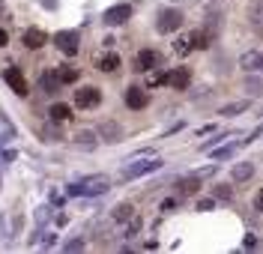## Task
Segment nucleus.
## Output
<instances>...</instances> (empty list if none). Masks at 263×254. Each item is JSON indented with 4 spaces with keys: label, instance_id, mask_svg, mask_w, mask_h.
I'll list each match as a JSON object with an SVG mask.
<instances>
[{
    "label": "nucleus",
    "instance_id": "obj_1",
    "mask_svg": "<svg viewBox=\"0 0 263 254\" xmlns=\"http://www.w3.org/2000/svg\"><path fill=\"white\" fill-rule=\"evenodd\" d=\"M111 188V177H105V173H93V177H87L84 183L78 186H69V194H105Z\"/></svg>",
    "mask_w": 263,
    "mask_h": 254
},
{
    "label": "nucleus",
    "instance_id": "obj_2",
    "mask_svg": "<svg viewBox=\"0 0 263 254\" xmlns=\"http://www.w3.org/2000/svg\"><path fill=\"white\" fill-rule=\"evenodd\" d=\"M182 12L180 9H162L159 12V18H156V30L159 33H174V30H180L182 27Z\"/></svg>",
    "mask_w": 263,
    "mask_h": 254
},
{
    "label": "nucleus",
    "instance_id": "obj_3",
    "mask_svg": "<svg viewBox=\"0 0 263 254\" xmlns=\"http://www.w3.org/2000/svg\"><path fill=\"white\" fill-rule=\"evenodd\" d=\"M102 105V90L99 87H81L78 93H75V108H84V111H93Z\"/></svg>",
    "mask_w": 263,
    "mask_h": 254
},
{
    "label": "nucleus",
    "instance_id": "obj_4",
    "mask_svg": "<svg viewBox=\"0 0 263 254\" xmlns=\"http://www.w3.org/2000/svg\"><path fill=\"white\" fill-rule=\"evenodd\" d=\"M164 63V57L159 54V51H153V48H144L138 57H135V69L138 72H153V69H162Z\"/></svg>",
    "mask_w": 263,
    "mask_h": 254
},
{
    "label": "nucleus",
    "instance_id": "obj_5",
    "mask_svg": "<svg viewBox=\"0 0 263 254\" xmlns=\"http://www.w3.org/2000/svg\"><path fill=\"white\" fill-rule=\"evenodd\" d=\"M3 81L9 84V90H12L15 96H27V93H30L27 78H24V75H21V69H15V66H9L6 72H3Z\"/></svg>",
    "mask_w": 263,
    "mask_h": 254
},
{
    "label": "nucleus",
    "instance_id": "obj_6",
    "mask_svg": "<svg viewBox=\"0 0 263 254\" xmlns=\"http://www.w3.org/2000/svg\"><path fill=\"white\" fill-rule=\"evenodd\" d=\"M162 168V159H147V162H135V165H129V168H123V177L126 180H135V177H144V173H153V170Z\"/></svg>",
    "mask_w": 263,
    "mask_h": 254
},
{
    "label": "nucleus",
    "instance_id": "obj_7",
    "mask_svg": "<svg viewBox=\"0 0 263 254\" xmlns=\"http://www.w3.org/2000/svg\"><path fill=\"white\" fill-rule=\"evenodd\" d=\"M99 141H105V144H117L120 138H123V126L117 123V120H102L96 129Z\"/></svg>",
    "mask_w": 263,
    "mask_h": 254
},
{
    "label": "nucleus",
    "instance_id": "obj_8",
    "mask_svg": "<svg viewBox=\"0 0 263 254\" xmlns=\"http://www.w3.org/2000/svg\"><path fill=\"white\" fill-rule=\"evenodd\" d=\"M129 18H132V6L129 3H117V6H111V9L105 12L102 21H105L108 27H120V24H126Z\"/></svg>",
    "mask_w": 263,
    "mask_h": 254
},
{
    "label": "nucleus",
    "instance_id": "obj_9",
    "mask_svg": "<svg viewBox=\"0 0 263 254\" xmlns=\"http://www.w3.org/2000/svg\"><path fill=\"white\" fill-rule=\"evenodd\" d=\"M54 45L69 54V57H75L78 54V33L75 30H60V33H54Z\"/></svg>",
    "mask_w": 263,
    "mask_h": 254
},
{
    "label": "nucleus",
    "instance_id": "obj_10",
    "mask_svg": "<svg viewBox=\"0 0 263 254\" xmlns=\"http://www.w3.org/2000/svg\"><path fill=\"white\" fill-rule=\"evenodd\" d=\"M126 105H129L132 111H141V108H147V105H149L147 90H141V87H129V90H126Z\"/></svg>",
    "mask_w": 263,
    "mask_h": 254
},
{
    "label": "nucleus",
    "instance_id": "obj_11",
    "mask_svg": "<svg viewBox=\"0 0 263 254\" xmlns=\"http://www.w3.org/2000/svg\"><path fill=\"white\" fill-rule=\"evenodd\" d=\"M45 42H48V33H45V30H39V27H30V30H24V45H27L30 51L45 48Z\"/></svg>",
    "mask_w": 263,
    "mask_h": 254
},
{
    "label": "nucleus",
    "instance_id": "obj_12",
    "mask_svg": "<svg viewBox=\"0 0 263 254\" xmlns=\"http://www.w3.org/2000/svg\"><path fill=\"white\" fill-rule=\"evenodd\" d=\"M192 81V75H189V69H171L167 75H164V84H171L174 90H185Z\"/></svg>",
    "mask_w": 263,
    "mask_h": 254
},
{
    "label": "nucleus",
    "instance_id": "obj_13",
    "mask_svg": "<svg viewBox=\"0 0 263 254\" xmlns=\"http://www.w3.org/2000/svg\"><path fill=\"white\" fill-rule=\"evenodd\" d=\"M251 177H254V165L251 162H236L233 170H230V180L233 183H248Z\"/></svg>",
    "mask_w": 263,
    "mask_h": 254
},
{
    "label": "nucleus",
    "instance_id": "obj_14",
    "mask_svg": "<svg viewBox=\"0 0 263 254\" xmlns=\"http://www.w3.org/2000/svg\"><path fill=\"white\" fill-rule=\"evenodd\" d=\"M120 66H123V60H120V54H114V51H108V54H102V57H99V69H102V72H108V75L120 72Z\"/></svg>",
    "mask_w": 263,
    "mask_h": 254
},
{
    "label": "nucleus",
    "instance_id": "obj_15",
    "mask_svg": "<svg viewBox=\"0 0 263 254\" xmlns=\"http://www.w3.org/2000/svg\"><path fill=\"white\" fill-rule=\"evenodd\" d=\"M48 117L54 120V123H66V120H72V108L63 105V102H54L48 108Z\"/></svg>",
    "mask_w": 263,
    "mask_h": 254
},
{
    "label": "nucleus",
    "instance_id": "obj_16",
    "mask_svg": "<svg viewBox=\"0 0 263 254\" xmlns=\"http://www.w3.org/2000/svg\"><path fill=\"white\" fill-rule=\"evenodd\" d=\"M185 39H189L192 51H195V48H210V45H213V39H210V33H206V30H192Z\"/></svg>",
    "mask_w": 263,
    "mask_h": 254
},
{
    "label": "nucleus",
    "instance_id": "obj_17",
    "mask_svg": "<svg viewBox=\"0 0 263 254\" xmlns=\"http://www.w3.org/2000/svg\"><path fill=\"white\" fill-rule=\"evenodd\" d=\"M132 216H135V206H132V203H117L114 209H111V219H114L117 224H126Z\"/></svg>",
    "mask_w": 263,
    "mask_h": 254
},
{
    "label": "nucleus",
    "instance_id": "obj_18",
    "mask_svg": "<svg viewBox=\"0 0 263 254\" xmlns=\"http://www.w3.org/2000/svg\"><path fill=\"white\" fill-rule=\"evenodd\" d=\"M177 188H180V194H197V191H200V177H197V173H192V177L180 180V183H177Z\"/></svg>",
    "mask_w": 263,
    "mask_h": 254
},
{
    "label": "nucleus",
    "instance_id": "obj_19",
    "mask_svg": "<svg viewBox=\"0 0 263 254\" xmlns=\"http://www.w3.org/2000/svg\"><path fill=\"white\" fill-rule=\"evenodd\" d=\"M96 144H99L96 132H78V135H75V147H81V150H93Z\"/></svg>",
    "mask_w": 263,
    "mask_h": 254
},
{
    "label": "nucleus",
    "instance_id": "obj_20",
    "mask_svg": "<svg viewBox=\"0 0 263 254\" xmlns=\"http://www.w3.org/2000/svg\"><path fill=\"white\" fill-rule=\"evenodd\" d=\"M54 75H57L60 84H75L78 81V69L75 66H60V69H54Z\"/></svg>",
    "mask_w": 263,
    "mask_h": 254
},
{
    "label": "nucleus",
    "instance_id": "obj_21",
    "mask_svg": "<svg viewBox=\"0 0 263 254\" xmlns=\"http://www.w3.org/2000/svg\"><path fill=\"white\" fill-rule=\"evenodd\" d=\"M257 63H260V51H246L239 57V66L248 69V72H257Z\"/></svg>",
    "mask_w": 263,
    "mask_h": 254
},
{
    "label": "nucleus",
    "instance_id": "obj_22",
    "mask_svg": "<svg viewBox=\"0 0 263 254\" xmlns=\"http://www.w3.org/2000/svg\"><path fill=\"white\" fill-rule=\"evenodd\" d=\"M39 84H42V90H45V93H57V90H60V81H57V75H54V69H51V72H42V78H39Z\"/></svg>",
    "mask_w": 263,
    "mask_h": 254
},
{
    "label": "nucleus",
    "instance_id": "obj_23",
    "mask_svg": "<svg viewBox=\"0 0 263 254\" xmlns=\"http://www.w3.org/2000/svg\"><path fill=\"white\" fill-rule=\"evenodd\" d=\"M248 108V102H230V105H224V108H218V117H236V114H242Z\"/></svg>",
    "mask_w": 263,
    "mask_h": 254
},
{
    "label": "nucleus",
    "instance_id": "obj_24",
    "mask_svg": "<svg viewBox=\"0 0 263 254\" xmlns=\"http://www.w3.org/2000/svg\"><path fill=\"white\" fill-rule=\"evenodd\" d=\"M246 93L248 96H260L263 93V78H257V75H251V78H246Z\"/></svg>",
    "mask_w": 263,
    "mask_h": 254
},
{
    "label": "nucleus",
    "instance_id": "obj_25",
    "mask_svg": "<svg viewBox=\"0 0 263 254\" xmlns=\"http://www.w3.org/2000/svg\"><path fill=\"white\" fill-rule=\"evenodd\" d=\"M138 230H141V219H138V216H132V219L126 221V233H123V239H135V237H138Z\"/></svg>",
    "mask_w": 263,
    "mask_h": 254
},
{
    "label": "nucleus",
    "instance_id": "obj_26",
    "mask_svg": "<svg viewBox=\"0 0 263 254\" xmlns=\"http://www.w3.org/2000/svg\"><path fill=\"white\" fill-rule=\"evenodd\" d=\"M248 18H251L254 24H263V3L260 0H251V12H248Z\"/></svg>",
    "mask_w": 263,
    "mask_h": 254
},
{
    "label": "nucleus",
    "instance_id": "obj_27",
    "mask_svg": "<svg viewBox=\"0 0 263 254\" xmlns=\"http://www.w3.org/2000/svg\"><path fill=\"white\" fill-rule=\"evenodd\" d=\"M213 194L218 198V201H230V194H233V191H230V186H224V183H218V186L213 188Z\"/></svg>",
    "mask_w": 263,
    "mask_h": 254
},
{
    "label": "nucleus",
    "instance_id": "obj_28",
    "mask_svg": "<svg viewBox=\"0 0 263 254\" xmlns=\"http://www.w3.org/2000/svg\"><path fill=\"white\" fill-rule=\"evenodd\" d=\"M174 51H177L180 57H185V54L192 51V45H189V39H177V42H174Z\"/></svg>",
    "mask_w": 263,
    "mask_h": 254
},
{
    "label": "nucleus",
    "instance_id": "obj_29",
    "mask_svg": "<svg viewBox=\"0 0 263 254\" xmlns=\"http://www.w3.org/2000/svg\"><path fill=\"white\" fill-rule=\"evenodd\" d=\"M215 206V198H203V201H197V209L200 212H206V209H213Z\"/></svg>",
    "mask_w": 263,
    "mask_h": 254
},
{
    "label": "nucleus",
    "instance_id": "obj_30",
    "mask_svg": "<svg viewBox=\"0 0 263 254\" xmlns=\"http://www.w3.org/2000/svg\"><path fill=\"white\" fill-rule=\"evenodd\" d=\"M84 248V239H69L66 242V251H81Z\"/></svg>",
    "mask_w": 263,
    "mask_h": 254
},
{
    "label": "nucleus",
    "instance_id": "obj_31",
    "mask_svg": "<svg viewBox=\"0 0 263 254\" xmlns=\"http://www.w3.org/2000/svg\"><path fill=\"white\" fill-rule=\"evenodd\" d=\"M233 155V147H224V150H215L213 152V159H230Z\"/></svg>",
    "mask_w": 263,
    "mask_h": 254
},
{
    "label": "nucleus",
    "instance_id": "obj_32",
    "mask_svg": "<svg viewBox=\"0 0 263 254\" xmlns=\"http://www.w3.org/2000/svg\"><path fill=\"white\" fill-rule=\"evenodd\" d=\"M254 209L263 212V191H257V198H254Z\"/></svg>",
    "mask_w": 263,
    "mask_h": 254
},
{
    "label": "nucleus",
    "instance_id": "obj_33",
    "mask_svg": "<svg viewBox=\"0 0 263 254\" xmlns=\"http://www.w3.org/2000/svg\"><path fill=\"white\" fill-rule=\"evenodd\" d=\"M246 245H248V248H254V245H257V237H254V233H248V237H246Z\"/></svg>",
    "mask_w": 263,
    "mask_h": 254
},
{
    "label": "nucleus",
    "instance_id": "obj_34",
    "mask_svg": "<svg viewBox=\"0 0 263 254\" xmlns=\"http://www.w3.org/2000/svg\"><path fill=\"white\" fill-rule=\"evenodd\" d=\"M6 42H9V36H6V30H0V48H3Z\"/></svg>",
    "mask_w": 263,
    "mask_h": 254
},
{
    "label": "nucleus",
    "instance_id": "obj_35",
    "mask_svg": "<svg viewBox=\"0 0 263 254\" xmlns=\"http://www.w3.org/2000/svg\"><path fill=\"white\" fill-rule=\"evenodd\" d=\"M257 72L263 75V54H260V63H257Z\"/></svg>",
    "mask_w": 263,
    "mask_h": 254
}]
</instances>
